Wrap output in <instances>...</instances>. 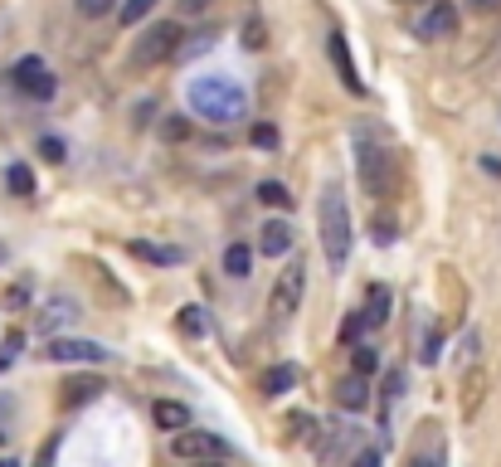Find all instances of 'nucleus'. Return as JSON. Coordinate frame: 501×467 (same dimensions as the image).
I'll use <instances>...</instances> for the list:
<instances>
[{"label": "nucleus", "mask_w": 501, "mask_h": 467, "mask_svg": "<svg viewBox=\"0 0 501 467\" xmlns=\"http://www.w3.org/2000/svg\"><path fill=\"white\" fill-rule=\"evenodd\" d=\"M185 102H190L195 117L214 122V127H234L238 117H248V93L234 74H200L185 88Z\"/></svg>", "instance_id": "nucleus-1"}, {"label": "nucleus", "mask_w": 501, "mask_h": 467, "mask_svg": "<svg viewBox=\"0 0 501 467\" xmlns=\"http://www.w3.org/2000/svg\"><path fill=\"white\" fill-rule=\"evenodd\" d=\"M317 229H321V254H327L331 268H346L351 244H356V229H351V210L341 185H327L317 200Z\"/></svg>", "instance_id": "nucleus-2"}, {"label": "nucleus", "mask_w": 501, "mask_h": 467, "mask_svg": "<svg viewBox=\"0 0 501 467\" xmlns=\"http://www.w3.org/2000/svg\"><path fill=\"white\" fill-rule=\"evenodd\" d=\"M356 171H360V185L370 195V205L375 200L384 205L394 195V156L370 127H356Z\"/></svg>", "instance_id": "nucleus-3"}, {"label": "nucleus", "mask_w": 501, "mask_h": 467, "mask_svg": "<svg viewBox=\"0 0 501 467\" xmlns=\"http://www.w3.org/2000/svg\"><path fill=\"white\" fill-rule=\"evenodd\" d=\"M302 293H307V268H302V258H297V263H283L273 293H268V311H273V321H292V317H297Z\"/></svg>", "instance_id": "nucleus-4"}, {"label": "nucleus", "mask_w": 501, "mask_h": 467, "mask_svg": "<svg viewBox=\"0 0 501 467\" xmlns=\"http://www.w3.org/2000/svg\"><path fill=\"white\" fill-rule=\"evenodd\" d=\"M171 458L175 463H224L229 458V448L214 439V433H205V429H181V433H171Z\"/></svg>", "instance_id": "nucleus-5"}, {"label": "nucleus", "mask_w": 501, "mask_h": 467, "mask_svg": "<svg viewBox=\"0 0 501 467\" xmlns=\"http://www.w3.org/2000/svg\"><path fill=\"white\" fill-rule=\"evenodd\" d=\"M181 25L175 20H161V25H151V29H141V44H137V64L141 68H156L161 59H175V49H181Z\"/></svg>", "instance_id": "nucleus-6"}, {"label": "nucleus", "mask_w": 501, "mask_h": 467, "mask_svg": "<svg viewBox=\"0 0 501 467\" xmlns=\"http://www.w3.org/2000/svg\"><path fill=\"white\" fill-rule=\"evenodd\" d=\"M10 78H15V88L25 93V98H35V102H49L59 93V78L49 74V64L44 59H35V54H25L15 68H10Z\"/></svg>", "instance_id": "nucleus-7"}, {"label": "nucleus", "mask_w": 501, "mask_h": 467, "mask_svg": "<svg viewBox=\"0 0 501 467\" xmlns=\"http://www.w3.org/2000/svg\"><path fill=\"white\" fill-rule=\"evenodd\" d=\"M49 360H59V366H108L112 350L98 346V341H78V336H54L44 346Z\"/></svg>", "instance_id": "nucleus-8"}, {"label": "nucleus", "mask_w": 501, "mask_h": 467, "mask_svg": "<svg viewBox=\"0 0 501 467\" xmlns=\"http://www.w3.org/2000/svg\"><path fill=\"white\" fill-rule=\"evenodd\" d=\"M453 29H457L453 0H433V5H419V15H414V35H419V39H448Z\"/></svg>", "instance_id": "nucleus-9"}, {"label": "nucleus", "mask_w": 501, "mask_h": 467, "mask_svg": "<svg viewBox=\"0 0 501 467\" xmlns=\"http://www.w3.org/2000/svg\"><path fill=\"white\" fill-rule=\"evenodd\" d=\"M390 302H394V293L384 283H375L370 293H365V307L356 311V326H360V336L365 331H380L384 321H390Z\"/></svg>", "instance_id": "nucleus-10"}, {"label": "nucleus", "mask_w": 501, "mask_h": 467, "mask_svg": "<svg viewBox=\"0 0 501 467\" xmlns=\"http://www.w3.org/2000/svg\"><path fill=\"white\" fill-rule=\"evenodd\" d=\"M327 49H331V64H336V74H341V83H346V93H365V78L356 74V59H351V44H346V35L341 29H331V39H327Z\"/></svg>", "instance_id": "nucleus-11"}, {"label": "nucleus", "mask_w": 501, "mask_h": 467, "mask_svg": "<svg viewBox=\"0 0 501 467\" xmlns=\"http://www.w3.org/2000/svg\"><path fill=\"white\" fill-rule=\"evenodd\" d=\"M360 443H365V433L356 429V423H331V429H327V439H321V458H327V463H336L346 448H360Z\"/></svg>", "instance_id": "nucleus-12"}, {"label": "nucleus", "mask_w": 501, "mask_h": 467, "mask_svg": "<svg viewBox=\"0 0 501 467\" xmlns=\"http://www.w3.org/2000/svg\"><path fill=\"white\" fill-rule=\"evenodd\" d=\"M258 254L287 258V254H292V224H287V220H268L263 229H258Z\"/></svg>", "instance_id": "nucleus-13"}, {"label": "nucleus", "mask_w": 501, "mask_h": 467, "mask_svg": "<svg viewBox=\"0 0 501 467\" xmlns=\"http://www.w3.org/2000/svg\"><path fill=\"white\" fill-rule=\"evenodd\" d=\"M331 399H336L341 409L360 414L365 404H370V380H360V375H341V380H336V390H331Z\"/></svg>", "instance_id": "nucleus-14"}, {"label": "nucleus", "mask_w": 501, "mask_h": 467, "mask_svg": "<svg viewBox=\"0 0 501 467\" xmlns=\"http://www.w3.org/2000/svg\"><path fill=\"white\" fill-rule=\"evenodd\" d=\"M151 419H156V429H166V433L190 429V409H185L181 399H156L151 404Z\"/></svg>", "instance_id": "nucleus-15"}, {"label": "nucleus", "mask_w": 501, "mask_h": 467, "mask_svg": "<svg viewBox=\"0 0 501 467\" xmlns=\"http://www.w3.org/2000/svg\"><path fill=\"white\" fill-rule=\"evenodd\" d=\"M292 385H297V366H287V360H283V366H268L263 375H258V390H263L268 399H278V394H287Z\"/></svg>", "instance_id": "nucleus-16"}, {"label": "nucleus", "mask_w": 501, "mask_h": 467, "mask_svg": "<svg viewBox=\"0 0 501 467\" xmlns=\"http://www.w3.org/2000/svg\"><path fill=\"white\" fill-rule=\"evenodd\" d=\"M73 317H78V302H73V297H54V302L39 311V331H59V326H69Z\"/></svg>", "instance_id": "nucleus-17"}, {"label": "nucleus", "mask_w": 501, "mask_h": 467, "mask_svg": "<svg viewBox=\"0 0 501 467\" xmlns=\"http://www.w3.org/2000/svg\"><path fill=\"white\" fill-rule=\"evenodd\" d=\"M132 254H137V258H146V263H161V268L181 263V248H166V244H151V238H132Z\"/></svg>", "instance_id": "nucleus-18"}, {"label": "nucleus", "mask_w": 501, "mask_h": 467, "mask_svg": "<svg viewBox=\"0 0 501 467\" xmlns=\"http://www.w3.org/2000/svg\"><path fill=\"white\" fill-rule=\"evenodd\" d=\"M351 350H356V356H351V375L370 380L375 370H380V350H375L370 341H356V346H351Z\"/></svg>", "instance_id": "nucleus-19"}, {"label": "nucleus", "mask_w": 501, "mask_h": 467, "mask_svg": "<svg viewBox=\"0 0 501 467\" xmlns=\"http://www.w3.org/2000/svg\"><path fill=\"white\" fill-rule=\"evenodd\" d=\"M248 268H254V248L248 244H229L224 248V273L229 278H248Z\"/></svg>", "instance_id": "nucleus-20"}, {"label": "nucleus", "mask_w": 501, "mask_h": 467, "mask_svg": "<svg viewBox=\"0 0 501 467\" xmlns=\"http://www.w3.org/2000/svg\"><path fill=\"white\" fill-rule=\"evenodd\" d=\"M64 390H69L64 404H69V409H78V404H88V399H98V394H102V380H69Z\"/></svg>", "instance_id": "nucleus-21"}, {"label": "nucleus", "mask_w": 501, "mask_h": 467, "mask_svg": "<svg viewBox=\"0 0 501 467\" xmlns=\"http://www.w3.org/2000/svg\"><path fill=\"white\" fill-rule=\"evenodd\" d=\"M5 185H10V195H20V200H29V195H35V171L15 161V165L5 171Z\"/></svg>", "instance_id": "nucleus-22"}, {"label": "nucleus", "mask_w": 501, "mask_h": 467, "mask_svg": "<svg viewBox=\"0 0 501 467\" xmlns=\"http://www.w3.org/2000/svg\"><path fill=\"white\" fill-rule=\"evenodd\" d=\"M175 326H181L185 336H205V331H210V317H205V307H181Z\"/></svg>", "instance_id": "nucleus-23"}, {"label": "nucleus", "mask_w": 501, "mask_h": 467, "mask_svg": "<svg viewBox=\"0 0 501 467\" xmlns=\"http://www.w3.org/2000/svg\"><path fill=\"white\" fill-rule=\"evenodd\" d=\"M258 200L273 205V210H287L292 195H287V185H283V181H263V185H258Z\"/></svg>", "instance_id": "nucleus-24"}, {"label": "nucleus", "mask_w": 501, "mask_h": 467, "mask_svg": "<svg viewBox=\"0 0 501 467\" xmlns=\"http://www.w3.org/2000/svg\"><path fill=\"white\" fill-rule=\"evenodd\" d=\"M151 10H156V0H127V5L117 10V20H122V25H141Z\"/></svg>", "instance_id": "nucleus-25"}, {"label": "nucleus", "mask_w": 501, "mask_h": 467, "mask_svg": "<svg viewBox=\"0 0 501 467\" xmlns=\"http://www.w3.org/2000/svg\"><path fill=\"white\" fill-rule=\"evenodd\" d=\"M287 433H292V439H302V443L317 439V419H311V414H292V419H287Z\"/></svg>", "instance_id": "nucleus-26"}, {"label": "nucleus", "mask_w": 501, "mask_h": 467, "mask_svg": "<svg viewBox=\"0 0 501 467\" xmlns=\"http://www.w3.org/2000/svg\"><path fill=\"white\" fill-rule=\"evenodd\" d=\"M73 5H78L83 20H102V15H112V10H117V0H73Z\"/></svg>", "instance_id": "nucleus-27"}, {"label": "nucleus", "mask_w": 501, "mask_h": 467, "mask_svg": "<svg viewBox=\"0 0 501 467\" xmlns=\"http://www.w3.org/2000/svg\"><path fill=\"white\" fill-rule=\"evenodd\" d=\"M210 44H214V35H210V29H200V35H195L190 44H181V49H175V59H181V64H185V59L205 54V49H210Z\"/></svg>", "instance_id": "nucleus-28"}, {"label": "nucleus", "mask_w": 501, "mask_h": 467, "mask_svg": "<svg viewBox=\"0 0 501 467\" xmlns=\"http://www.w3.org/2000/svg\"><path fill=\"white\" fill-rule=\"evenodd\" d=\"M438 350H443V336H438V331L429 326V331H424V350H419V360H424V366H438Z\"/></svg>", "instance_id": "nucleus-29"}, {"label": "nucleus", "mask_w": 501, "mask_h": 467, "mask_svg": "<svg viewBox=\"0 0 501 467\" xmlns=\"http://www.w3.org/2000/svg\"><path fill=\"white\" fill-rule=\"evenodd\" d=\"M370 238H375V244H394V220H390V214H380V220L370 214Z\"/></svg>", "instance_id": "nucleus-30"}, {"label": "nucleus", "mask_w": 501, "mask_h": 467, "mask_svg": "<svg viewBox=\"0 0 501 467\" xmlns=\"http://www.w3.org/2000/svg\"><path fill=\"white\" fill-rule=\"evenodd\" d=\"M20 346H25V331H10V336H5V350H0V370H5L10 360L20 356Z\"/></svg>", "instance_id": "nucleus-31"}, {"label": "nucleus", "mask_w": 501, "mask_h": 467, "mask_svg": "<svg viewBox=\"0 0 501 467\" xmlns=\"http://www.w3.org/2000/svg\"><path fill=\"white\" fill-rule=\"evenodd\" d=\"M351 467H380V448H375V443H360L356 458H351Z\"/></svg>", "instance_id": "nucleus-32"}, {"label": "nucleus", "mask_w": 501, "mask_h": 467, "mask_svg": "<svg viewBox=\"0 0 501 467\" xmlns=\"http://www.w3.org/2000/svg\"><path fill=\"white\" fill-rule=\"evenodd\" d=\"M39 156H44V161H64V141H59V137H39Z\"/></svg>", "instance_id": "nucleus-33"}, {"label": "nucleus", "mask_w": 501, "mask_h": 467, "mask_svg": "<svg viewBox=\"0 0 501 467\" xmlns=\"http://www.w3.org/2000/svg\"><path fill=\"white\" fill-rule=\"evenodd\" d=\"M210 5H214V0H181V15L185 20H200V15H210Z\"/></svg>", "instance_id": "nucleus-34"}, {"label": "nucleus", "mask_w": 501, "mask_h": 467, "mask_svg": "<svg viewBox=\"0 0 501 467\" xmlns=\"http://www.w3.org/2000/svg\"><path fill=\"white\" fill-rule=\"evenodd\" d=\"M254 147H278V132L273 127H254Z\"/></svg>", "instance_id": "nucleus-35"}, {"label": "nucleus", "mask_w": 501, "mask_h": 467, "mask_svg": "<svg viewBox=\"0 0 501 467\" xmlns=\"http://www.w3.org/2000/svg\"><path fill=\"white\" fill-rule=\"evenodd\" d=\"M10 439V399H0V448H5Z\"/></svg>", "instance_id": "nucleus-36"}, {"label": "nucleus", "mask_w": 501, "mask_h": 467, "mask_svg": "<svg viewBox=\"0 0 501 467\" xmlns=\"http://www.w3.org/2000/svg\"><path fill=\"white\" fill-rule=\"evenodd\" d=\"M244 44H248V49H263V25H248V29H244Z\"/></svg>", "instance_id": "nucleus-37"}, {"label": "nucleus", "mask_w": 501, "mask_h": 467, "mask_svg": "<svg viewBox=\"0 0 501 467\" xmlns=\"http://www.w3.org/2000/svg\"><path fill=\"white\" fill-rule=\"evenodd\" d=\"M185 132H190V122H185V117H181V122H166V137H171V141L185 137Z\"/></svg>", "instance_id": "nucleus-38"}, {"label": "nucleus", "mask_w": 501, "mask_h": 467, "mask_svg": "<svg viewBox=\"0 0 501 467\" xmlns=\"http://www.w3.org/2000/svg\"><path fill=\"white\" fill-rule=\"evenodd\" d=\"M482 171H487V175H497V181H501V161H497V156H482Z\"/></svg>", "instance_id": "nucleus-39"}, {"label": "nucleus", "mask_w": 501, "mask_h": 467, "mask_svg": "<svg viewBox=\"0 0 501 467\" xmlns=\"http://www.w3.org/2000/svg\"><path fill=\"white\" fill-rule=\"evenodd\" d=\"M501 0H473V10H497Z\"/></svg>", "instance_id": "nucleus-40"}, {"label": "nucleus", "mask_w": 501, "mask_h": 467, "mask_svg": "<svg viewBox=\"0 0 501 467\" xmlns=\"http://www.w3.org/2000/svg\"><path fill=\"white\" fill-rule=\"evenodd\" d=\"M409 467H433V463H429V458H414V463H409Z\"/></svg>", "instance_id": "nucleus-41"}, {"label": "nucleus", "mask_w": 501, "mask_h": 467, "mask_svg": "<svg viewBox=\"0 0 501 467\" xmlns=\"http://www.w3.org/2000/svg\"><path fill=\"white\" fill-rule=\"evenodd\" d=\"M185 467H224V463H185Z\"/></svg>", "instance_id": "nucleus-42"}, {"label": "nucleus", "mask_w": 501, "mask_h": 467, "mask_svg": "<svg viewBox=\"0 0 501 467\" xmlns=\"http://www.w3.org/2000/svg\"><path fill=\"white\" fill-rule=\"evenodd\" d=\"M0 467H20V463L15 458H0Z\"/></svg>", "instance_id": "nucleus-43"}, {"label": "nucleus", "mask_w": 501, "mask_h": 467, "mask_svg": "<svg viewBox=\"0 0 501 467\" xmlns=\"http://www.w3.org/2000/svg\"><path fill=\"white\" fill-rule=\"evenodd\" d=\"M419 5H433V0H419Z\"/></svg>", "instance_id": "nucleus-44"}]
</instances>
